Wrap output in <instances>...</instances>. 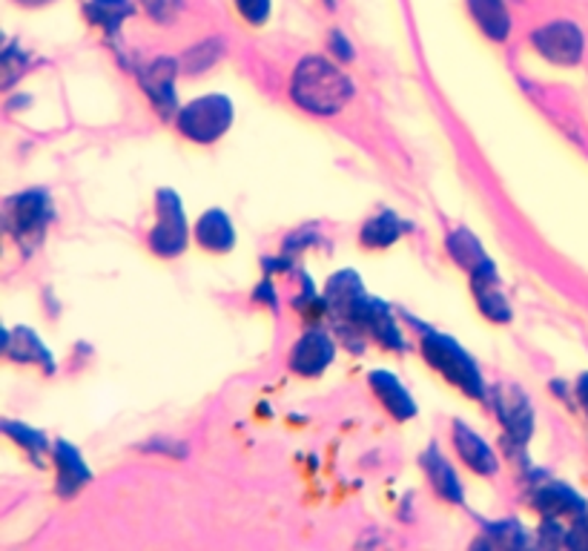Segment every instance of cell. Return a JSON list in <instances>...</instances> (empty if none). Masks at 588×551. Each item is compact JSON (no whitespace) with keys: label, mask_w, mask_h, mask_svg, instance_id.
Returning <instances> with one entry per match:
<instances>
[{"label":"cell","mask_w":588,"mask_h":551,"mask_svg":"<svg viewBox=\"0 0 588 551\" xmlns=\"http://www.w3.org/2000/svg\"><path fill=\"white\" fill-rule=\"evenodd\" d=\"M534 46H537V52L545 57V61L571 66L582 57L586 38H582L577 23L554 21V23H548V27L537 29V35H534Z\"/></svg>","instance_id":"6"},{"label":"cell","mask_w":588,"mask_h":551,"mask_svg":"<svg viewBox=\"0 0 588 551\" xmlns=\"http://www.w3.org/2000/svg\"><path fill=\"white\" fill-rule=\"evenodd\" d=\"M448 251H451L453 262L466 267L473 279H480V276H494L496 273L494 265H491V258L485 256L480 242H477L468 230H457V233L448 239Z\"/></svg>","instance_id":"11"},{"label":"cell","mask_w":588,"mask_h":551,"mask_svg":"<svg viewBox=\"0 0 588 551\" xmlns=\"http://www.w3.org/2000/svg\"><path fill=\"white\" fill-rule=\"evenodd\" d=\"M7 431L9 434H14V439H18V443L26 445V448H32V454H38L43 448V437L41 434H35V431L21 428V425H14V423H7Z\"/></svg>","instance_id":"25"},{"label":"cell","mask_w":588,"mask_h":551,"mask_svg":"<svg viewBox=\"0 0 588 551\" xmlns=\"http://www.w3.org/2000/svg\"><path fill=\"white\" fill-rule=\"evenodd\" d=\"M333 362V342L319 330H310L296 342L293 353H290V368L301 377H316Z\"/></svg>","instance_id":"8"},{"label":"cell","mask_w":588,"mask_h":551,"mask_svg":"<svg viewBox=\"0 0 588 551\" xmlns=\"http://www.w3.org/2000/svg\"><path fill=\"white\" fill-rule=\"evenodd\" d=\"M571 549H586L588 551V515H582L580 520H577V526L571 529V534H568L566 540Z\"/></svg>","instance_id":"26"},{"label":"cell","mask_w":588,"mask_h":551,"mask_svg":"<svg viewBox=\"0 0 588 551\" xmlns=\"http://www.w3.org/2000/svg\"><path fill=\"white\" fill-rule=\"evenodd\" d=\"M86 14L89 21L100 23L104 29H118L127 14H132L129 0H86Z\"/></svg>","instance_id":"21"},{"label":"cell","mask_w":588,"mask_h":551,"mask_svg":"<svg viewBox=\"0 0 588 551\" xmlns=\"http://www.w3.org/2000/svg\"><path fill=\"white\" fill-rule=\"evenodd\" d=\"M195 236H199L201 247H207L213 253H224L236 244V233H233V224H229L227 215L222 210H210L199 219V227H195Z\"/></svg>","instance_id":"14"},{"label":"cell","mask_w":588,"mask_h":551,"mask_svg":"<svg viewBox=\"0 0 588 551\" xmlns=\"http://www.w3.org/2000/svg\"><path fill=\"white\" fill-rule=\"evenodd\" d=\"M496 409H500V420L505 423L511 437L516 443H525L534 431V416H531V405L516 388H500L496 394Z\"/></svg>","instance_id":"9"},{"label":"cell","mask_w":588,"mask_h":551,"mask_svg":"<svg viewBox=\"0 0 588 551\" xmlns=\"http://www.w3.org/2000/svg\"><path fill=\"white\" fill-rule=\"evenodd\" d=\"M577 396H580L582 409H586V414H588V373L586 377H580V382H577Z\"/></svg>","instance_id":"27"},{"label":"cell","mask_w":588,"mask_h":551,"mask_svg":"<svg viewBox=\"0 0 588 551\" xmlns=\"http://www.w3.org/2000/svg\"><path fill=\"white\" fill-rule=\"evenodd\" d=\"M181 0H143V9L156 18V21H170L172 14L179 12Z\"/></svg>","instance_id":"24"},{"label":"cell","mask_w":588,"mask_h":551,"mask_svg":"<svg viewBox=\"0 0 588 551\" xmlns=\"http://www.w3.org/2000/svg\"><path fill=\"white\" fill-rule=\"evenodd\" d=\"M473 21L480 23V29L494 41H505L511 32V18L505 12L502 0H468Z\"/></svg>","instance_id":"16"},{"label":"cell","mask_w":588,"mask_h":551,"mask_svg":"<svg viewBox=\"0 0 588 551\" xmlns=\"http://www.w3.org/2000/svg\"><path fill=\"white\" fill-rule=\"evenodd\" d=\"M55 459H57V483H61V495H75V491L89 480V471H86L84 459H81V454L75 452L70 443H57Z\"/></svg>","instance_id":"17"},{"label":"cell","mask_w":588,"mask_h":551,"mask_svg":"<svg viewBox=\"0 0 588 551\" xmlns=\"http://www.w3.org/2000/svg\"><path fill=\"white\" fill-rule=\"evenodd\" d=\"M141 84L161 113H172V107H175V93H172L175 89V61L161 57L152 66H147L141 72Z\"/></svg>","instance_id":"10"},{"label":"cell","mask_w":588,"mask_h":551,"mask_svg":"<svg viewBox=\"0 0 588 551\" xmlns=\"http://www.w3.org/2000/svg\"><path fill=\"white\" fill-rule=\"evenodd\" d=\"M328 299L330 305L339 310L342 319H348L351 325L365 330L367 337L379 339L385 348H396V351H402L399 328H396L394 316H391L387 305H382L379 299L367 296L353 273H339L336 279L330 282Z\"/></svg>","instance_id":"1"},{"label":"cell","mask_w":588,"mask_h":551,"mask_svg":"<svg viewBox=\"0 0 588 551\" xmlns=\"http://www.w3.org/2000/svg\"><path fill=\"white\" fill-rule=\"evenodd\" d=\"M371 385H373V391H376V396L382 400V405H385V409L391 411L396 420H410V416L416 414V402L410 400V394L402 388V382L396 380L394 373L373 371Z\"/></svg>","instance_id":"12"},{"label":"cell","mask_w":588,"mask_h":551,"mask_svg":"<svg viewBox=\"0 0 588 551\" xmlns=\"http://www.w3.org/2000/svg\"><path fill=\"white\" fill-rule=\"evenodd\" d=\"M233 124V104L227 95H207L186 104L179 115V129L186 138L199 144H210L222 138Z\"/></svg>","instance_id":"4"},{"label":"cell","mask_w":588,"mask_h":551,"mask_svg":"<svg viewBox=\"0 0 588 551\" xmlns=\"http://www.w3.org/2000/svg\"><path fill=\"white\" fill-rule=\"evenodd\" d=\"M236 9L253 27H261L270 18V0H236Z\"/></svg>","instance_id":"23"},{"label":"cell","mask_w":588,"mask_h":551,"mask_svg":"<svg viewBox=\"0 0 588 551\" xmlns=\"http://www.w3.org/2000/svg\"><path fill=\"white\" fill-rule=\"evenodd\" d=\"M353 84L324 57H304L293 75V100L313 115H336L351 100Z\"/></svg>","instance_id":"2"},{"label":"cell","mask_w":588,"mask_h":551,"mask_svg":"<svg viewBox=\"0 0 588 551\" xmlns=\"http://www.w3.org/2000/svg\"><path fill=\"white\" fill-rule=\"evenodd\" d=\"M425 468H428L430 480H434V488H437L445 500L462 502V488H459V483H457V474H453L451 466L445 463L442 454L439 452L425 454Z\"/></svg>","instance_id":"20"},{"label":"cell","mask_w":588,"mask_h":551,"mask_svg":"<svg viewBox=\"0 0 588 551\" xmlns=\"http://www.w3.org/2000/svg\"><path fill=\"white\" fill-rule=\"evenodd\" d=\"M423 353L425 359H428V365L437 368L445 380L453 382L459 391H466L468 396H477V400L485 394V385H482V377L480 371H477V362H473L451 337L428 333L423 342Z\"/></svg>","instance_id":"3"},{"label":"cell","mask_w":588,"mask_h":551,"mask_svg":"<svg viewBox=\"0 0 588 551\" xmlns=\"http://www.w3.org/2000/svg\"><path fill=\"white\" fill-rule=\"evenodd\" d=\"M534 502H537V509L543 515H568V517H582L586 515V502L580 497L574 495L571 488L559 486V483H552V486L539 488L537 495H534Z\"/></svg>","instance_id":"15"},{"label":"cell","mask_w":588,"mask_h":551,"mask_svg":"<svg viewBox=\"0 0 588 551\" xmlns=\"http://www.w3.org/2000/svg\"><path fill=\"white\" fill-rule=\"evenodd\" d=\"M158 224L150 236V247L158 256H179L186 247V219L179 195L172 190L158 193Z\"/></svg>","instance_id":"5"},{"label":"cell","mask_w":588,"mask_h":551,"mask_svg":"<svg viewBox=\"0 0 588 551\" xmlns=\"http://www.w3.org/2000/svg\"><path fill=\"white\" fill-rule=\"evenodd\" d=\"M21 7H43V3H52V0H18Z\"/></svg>","instance_id":"28"},{"label":"cell","mask_w":588,"mask_h":551,"mask_svg":"<svg viewBox=\"0 0 588 551\" xmlns=\"http://www.w3.org/2000/svg\"><path fill=\"white\" fill-rule=\"evenodd\" d=\"M473 290H477V301H480L482 314L488 319H494V322H509L511 310L505 296L500 294V287H496V273L494 276H480V279H473Z\"/></svg>","instance_id":"19"},{"label":"cell","mask_w":588,"mask_h":551,"mask_svg":"<svg viewBox=\"0 0 588 551\" xmlns=\"http://www.w3.org/2000/svg\"><path fill=\"white\" fill-rule=\"evenodd\" d=\"M7 353L12 359H18V362H38V365H43L46 371H52L55 368V362H52L50 351L43 348L41 339L32 333V330H9L7 333Z\"/></svg>","instance_id":"18"},{"label":"cell","mask_w":588,"mask_h":551,"mask_svg":"<svg viewBox=\"0 0 588 551\" xmlns=\"http://www.w3.org/2000/svg\"><path fill=\"white\" fill-rule=\"evenodd\" d=\"M399 233H402L399 219L391 213H382L376 215L373 222L365 224V230H362V242H365L367 247H387V244H394L396 239H399Z\"/></svg>","instance_id":"22"},{"label":"cell","mask_w":588,"mask_h":551,"mask_svg":"<svg viewBox=\"0 0 588 551\" xmlns=\"http://www.w3.org/2000/svg\"><path fill=\"white\" fill-rule=\"evenodd\" d=\"M50 199L43 193H23L14 201H9L7 224L18 242H32L41 239V233L50 224Z\"/></svg>","instance_id":"7"},{"label":"cell","mask_w":588,"mask_h":551,"mask_svg":"<svg viewBox=\"0 0 588 551\" xmlns=\"http://www.w3.org/2000/svg\"><path fill=\"white\" fill-rule=\"evenodd\" d=\"M453 443H457L459 457L466 459V466L473 468L477 474H494L496 471V457L494 452L473 434L468 425L457 423L453 425Z\"/></svg>","instance_id":"13"}]
</instances>
